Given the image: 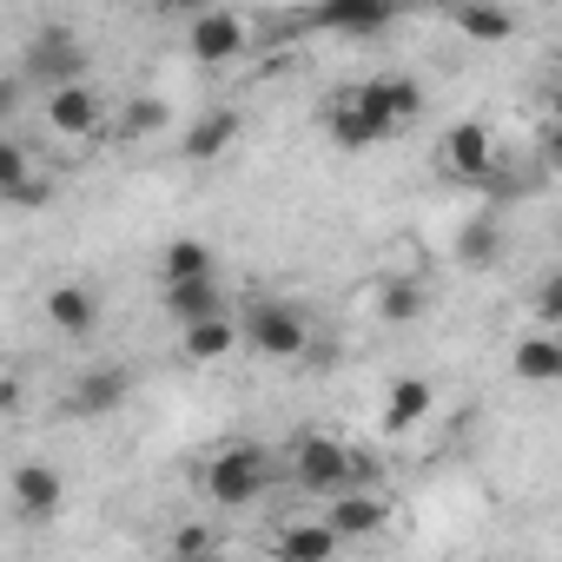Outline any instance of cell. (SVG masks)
<instances>
[{
    "label": "cell",
    "instance_id": "obj_1",
    "mask_svg": "<svg viewBox=\"0 0 562 562\" xmlns=\"http://www.w3.org/2000/svg\"><path fill=\"white\" fill-rule=\"evenodd\" d=\"M292 476L312 496H345V490L371 483V457L351 450V443H338V437H325V430H312V437L292 443Z\"/></svg>",
    "mask_w": 562,
    "mask_h": 562
},
{
    "label": "cell",
    "instance_id": "obj_2",
    "mask_svg": "<svg viewBox=\"0 0 562 562\" xmlns=\"http://www.w3.org/2000/svg\"><path fill=\"white\" fill-rule=\"evenodd\" d=\"M271 483H278V463H271V450H258V443H225V450L205 463V496H212L218 509H245V503H258Z\"/></svg>",
    "mask_w": 562,
    "mask_h": 562
},
{
    "label": "cell",
    "instance_id": "obj_3",
    "mask_svg": "<svg viewBox=\"0 0 562 562\" xmlns=\"http://www.w3.org/2000/svg\"><path fill=\"white\" fill-rule=\"evenodd\" d=\"M364 120H371V133H378V146L384 139H397L417 113H424V87L411 80V74H378V80H364V87H351L345 93Z\"/></svg>",
    "mask_w": 562,
    "mask_h": 562
},
{
    "label": "cell",
    "instance_id": "obj_4",
    "mask_svg": "<svg viewBox=\"0 0 562 562\" xmlns=\"http://www.w3.org/2000/svg\"><path fill=\"white\" fill-rule=\"evenodd\" d=\"M245 345H251L258 358L292 364V358L312 351V325H305L299 305H251V312H245Z\"/></svg>",
    "mask_w": 562,
    "mask_h": 562
},
{
    "label": "cell",
    "instance_id": "obj_5",
    "mask_svg": "<svg viewBox=\"0 0 562 562\" xmlns=\"http://www.w3.org/2000/svg\"><path fill=\"white\" fill-rule=\"evenodd\" d=\"M87 80V47L67 34V27H47V34H34V47H27V74H21V87H80Z\"/></svg>",
    "mask_w": 562,
    "mask_h": 562
},
{
    "label": "cell",
    "instance_id": "obj_6",
    "mask_svg": "<svg viewBox=\"0 0 562 562\" xmlns=\"http://www.w3.org/2000/svg\"><path fill=\"white\" fill-rule=\"evenodd\" d=\"M245 41H251V27H245V14H232V8H205V14H192V27H186V47H192V60H205V67L238 60Z\"/></svg>",
    "mask_w": 562,
    "mask_h": 562
},
{
    "label": "cell",
    "instance_id": "obj_7",
    "mask_svg": "<svg viewBox=\"0 0 562 562\" xmlns=\"http://www.w3.org/2000/svg\"><path fill=\"white\" fill-rule=\"evenodd\" d=\"M100 120H106V100H100L93 80H80V87H54V93H47V126H54V133L87 139V133H100Z\"/></svg>",
    "mask_w": 562,
    "mask_h": 562
},
{
    "label": "cell",
    "instance_id": "obj_8",
    "mask_svg": "<svg viewBox=\"0 0 562 562\" xmlns=\"http://www.w3.org/2000/svg\"><path fill=\"white\" fill-rule=\"evenodd\" d=\"M60 503H67V476H60L54 463H21V470H14V509H21L27 522H54Z\"/></svg>",
    "mask_w": 562,
    "mask_h": 562
},
{
    "label": "cell",
    "instance_id": "obj_9",
    "mask_svg": "<svg viewBox=\"0 0 562 562\" xmlns=\"http://www.w3.org/2000/svg\"><path fill=\"white\" fill-rule=\"evenodd\" d=\"M312 21L325 34H345V41H371V34H384L397 21V8H391V0H325Z\"/></svg>",
    "mask_w": 562,
    "mask_h": 562
},
{
    "label": "cell",
    "instance_id": "obj_10",
    "mask_svg": "<svg viewBox=\"0 0 562 562\" xmlns=\"http://www.w3.org/2000/svg\"><path fill=\"white\" fill-rule=\"evenodd\" d=\"M443 166H450L457 179H490V166H496V139H490V126L457 120V126L443 133Z\"/></svg>",
    "mask_w": 562,
    "mask_h": 562
},
{
    "label": "cell",
    "instance_id": "obj_11",
    "mask_svg": "<svg viewBox=\"0 0 562 562\" xmlns=\"http://www.w3.org/2000/svg\"><path fill=\"white\" fill-rule=\"evenodd\" d=\"M126 391H133V384H126V371H120V364H93V371H80V384H74L67 411L93 424V417H113V411L126 404Z\"/></svg>",
    "mask_w": 562,
    "mask_h": 562
},
{
    "label": "cell",
    "instance_id": "obj_12",
    "mask_svg": "<svg viewBox=\"0 0 562 562\" xmlns=\"http://www.w3.org/2000/svg\"><path fill=\"white\" fill-rule=\"evenodd\" d=\"M384 522H391V503L371 496V490H345V496H331V509H325V529H331L338 542H351V536H378Z\"/></svg>",
    "mask_w": 562,
    "mask_h": 562
},
{
    "label": "cell",
    "instance_id": "obj_13",
    "mask_svg": "<svg viewBox=\"0 0 562 562\" xmlns=\"http://www.w3.org/2000/svg\"><path fill=\"white\" fill-rule=\"evenodd\" d=\"M47 325H54L60 338H93V325H100V292H93V285H54V292H47Z\"/></svg>",
    "mask_w": 562,
    "mask_h": 562
},
{
    "label": "cell",
    "instance_id": "obj_14",
    "mask_svg": "<svg viewBox=\"0 0 562 562\" xmlns=\"http://www.w3.org/2000/svg\"><path fill=\"white\" fill-rule=\"evenodd\" d=\"M430 404H437V391H430L424 378H397L391 397H384V417H378V424H384L391 437H404V430H417V424L430 417Z\"/></svg>",
    "mask_w": 562,
    "mask_h": 562
},
{
    "label": "cell",
    "instance_id": "obj_15",
    "mask_svg": "<svg viewBox=\"0 0 562 562\" xmlns=\"http://www.w3.org/2000/svg\"><path fill=\"white\" fill-rule=\"evenodd\" d=\"M166 312L186 325H205V318H225V292H218V278H199V285H166Z\"/></svg>",
    "mask_w": 562,
    "mask_h": 562
},
{
    "label": "cell",
    "instance_id": "obj_16",
    "mask_svg": "<svg viewBox=\"0 0 562 562\" xmlns=\"http://www.w3.org/2000/svg\"><path fill=\"white\" fill-rule=\"evenodd\" d=\"M245 133V120L232 113V106H218V113H199L192 126H186V159H218L232 139Z\"/></svg>",
    "mask_w": 562,
    "mask_h": 562
},
{
    "label": "cell",
    "instance_id": "obj_17",
    "mask_svg": "<svg viewBox=\"0 0 562 562\" xmlns=\"http://www.w3.org/2000/svg\"><path fill=\"white\" fill-rule=\"evenodd\" d=\"M509 371H516L522 384H555V378H562V338H549V331L522 338V345L509 351Z\"/></svg>",
    "mask_w": 562,
    "mask_h": 562
},
{
    "label": "cell",
    "instance_id": "obj_18",
    "mask_svg": "<svg viewBox=\"0 0 562 562\" xmlns=\"http://www.w3.org/2000/svg\"><path fill=\"white\" fill-rule=\"evenodd\" d=\"M271 555H278V562H331V555H338V536H331L325 522H292V529H278Z\"/></svg>",
    "mask_w": 562,
    "mask_h": 562
},
{
    "label": "cell",
    "instance_id": "obj_19",
    "mask_svg": "<svg viewBox=\"0 0 562 562\" xmlns=\"http://www.w3.org/2000/svg\"><path fill=\"white\" fill-rule=\"evenodd\" d=\"M159 278L166 285H199V278H212V245L205 238H172L159 251Z\"/></svg>",
    "mask_w": 562,
    "mask_h": 562
},
{
    "label": "cell",
    "instance_id": "obj_20",
    "mask_svg": "<svg viewBox=\"0 0 562 562\" xmlns=\"http://www.w3.org/2000/svg\"><path fill=\"white\" fill-rule=\"evenodd\" d=\"M503 258V225L483 212V218H470L463 232H457V265H470V271H490Z\"/></svg>",
    "mask_w": 562,
    "mask_h": 562
},
{
    "label": "cell",
    "instance_id": "obj_21",
    "mask_svg": "<svg viewBox=\"0 0 562 562\" xmlns=\"http://www.w3.org/2000/svg\"><path fill=\"white\" fill-rule=\"evenodd\" d=\"M179 345H186V358H192V364H218V358L238 345V325H232V318H205V325H186V331H179Z\"/></svg>",
    "mask_w": 562,
    "mask_h": 562
},
{
    "label": "cell",
    "instance_id": "obj_22",
    "mask_svg": "<svg viewBox=\"0 0 562 562\" xmlns=\"http://www.w3.org/2000/svg\"><path fill=\"white\" fill-rule=\"evenodd\" d=\"M516 27H522V14H509V8H457V34H463V41H490V47H496V41H509Z\"/></svg>",
    "mask_w": 562,
    "mask_h": 562
},
{
    "label": "cell",
    "instance_id": "obj_23",
    "mask_svg": "<svg viewBox=\"0 0 562 562\" xmlns=\"http://www.w3.org/2000/svg\"><path fill=\"white\" fill-rule=\"evenodd\" d=\"M325 133L345 146V153H364V146H378V133H371V120L351 106V100H331L325 106Z\"/></svg>",
    "mask_w": 562,
    "mask_h": 562
},
{
    "label": "cell",
    "instance_id": "obj_24",
    "mask_svg": "<svg viewBox=\"0 0 562 562\" xmlns=\"http://www.w3.org/2000/svg\"><path fill=\"white\" fill-rule=\"evenodd\" d=\"M378 318L384 325H417L424 318V285L417 278H391V285L378 292Z\"/></svg>",
    "mask_w": 562,
    "mask_h": 562
},
{
    "label": "cell",
    "instance_id": "obj_25",
    "mask_svg": "<svg viewBox=\"0 0 562 562\" xmlns=\"http://www.w3.org/2000/svg\"><path fill=\"white\" fill-rule=\"evenodd\" d=\"M159 126H166V100H133L126 120H120L126 139H146V133H159Z\"/></svg>",
    "mask_w": 562,
    "mask_h": 562
},
{
    "label": "cell",
    "instance_id": "obj_26",
    "mask_svg": "<svg viewBox=\"0 0 562 562\" xmlns=\"http://www.w3.org/2000/svg\"><path fill=\"white\" fill-rule=\"evenodd\" d=\"M47 199H54V186H47L41 172H27L21 186H8V192H0V205H14V212H41Z\"/></svg>",
    "mask_w": 562,
    "mask_h": 562
},
{
    "label": "cell",
    "instance_id": "obj_27",
    "mask_svg": "<svg viewBox=\"0 0 562 562\" xmlns=\"http://www.w3.org/2000/svg\"><path fill=\"white\" fill-rule=\"evenodd\" d=\"M34 172V153L21 146V139H0V192H8V186H21Z\"/></svg>",
    "mask_w": 562,
    "mask_h": 562
},
{
    "label": "cell",
    "instance_id": "obj_28",
    "mask_svg": "<svg viewBox=\"0 0 562 562\" xmlns=\"http://www.w3.org/2000/svg\"><path fill=\"white\" fill-rule=\"evenodd\" d=\"M192 555H212V529H205V522L172 529V562H192Z\"/></svg>",
    "mask_w": 562,
    "mask_h": 562
},
{
    "label": "cell",
    "instance_id": "obj_29",
    "mask_svg": "<svg viewBox=\"0 0 562 562\" xmlns=\"http://www.w3.org/2000/svg\"><path fill=\"white\" fill-rule=\"evenodd\" d=\"M555 318H562V278H549V285H542V299H536V325L555 338Z\"/></svg>",
    "mask_w": 562,
    "mask_h": 562
},
{
    "label": "cell",
    "instance_id": "obj_30",
    "mask_svg": "<svg viewBox=\"0 0 562 562\" xmlns=\"http://www.w3.org/2000/svg\"><path fill=\"white\" fill-rule=\"evenodd\" d=\"M21 93H27L21 80H0V120H8V113H21Z\"/></svg>",
    "mask_w": 562,
    "mask_h": 562
},
{
    "label": "cell",
    "instance_id": "obj_31",
    "mask_svg": "<svg viewBox=\"0 0 562 562\" xmlns=\"http://www.w3.org/2000/svg\"><path fill=\"white\" fill-rule=\"evenodd\" d=\"M192 562H218V555H192Z\"/></svg>",
    "mask_w": 562,
    "mask_h": 562
}]
</instances>
